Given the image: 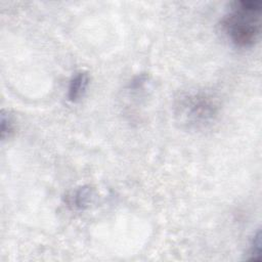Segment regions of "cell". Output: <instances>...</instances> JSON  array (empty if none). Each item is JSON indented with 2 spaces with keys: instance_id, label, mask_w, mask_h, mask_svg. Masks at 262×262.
<instances>
[{
  "instance_id": "6da1fadb",
  "label": "cell",
  "mask_w": 262,
  "mask_h": 262,
  "mask_svg": "<svg viewBox=\"0 0 262 262\" xmlns=\"http://www.w3.org/2000/svg\"><path fill=\"white\" fill-rule=\"evenodd\" d=\"M261 13L260 0L234 1L222 18L221 28L234 46L252 47L260 36Z\"/></svg>"
},
{
  "instance_id": "7a4b0ae2",
  "label": "cell",
  "mask_w": 262,
  "mask_h": 262,
  "mask_svg": "<svg viewBox=\"0 0 262 262\" xmlns=\"http://www.w3.org/2000/svg\"><path fill=\"white\" fill-rule=\"evenodd\" d=\"M178 122L188 129H201L210 125L219 114L220 102L207 90H189L180 94L175 102Z\"/></svg>"
},
{
  "instance_id": "3957f363",
  "label": "cell",
  "mask_w": 262,
  "mask_h": 262,
  "mask_svg": "<svg viewBox=\"0 0 262 262\" xmlns=\"http://www.w3.org/2000/svg\"><path fill=\"white\" fill-rule=\"evenodd\" d=\"M89 75L85 71L77 72L70 80L68 87V98L72 102H77L80 100L88 87Z\"/></svg>"
},
{
  "instance_id": "277c9868",
  "label": "cell",
  "mask_w": 262,
  "mask_h": 262,
  "mask_svg": "<svg viewBox=\"0 0 262 262\" xmlns=\"http://www.w3.org/2000/svg\"><path fill=\"white\" fill-rule=\"evenodd\" d=\"M93 189L90 186H80L67 196V204L73 210H84L92 202Z\"/></svg>"
},
{
  "instance_id": "5b68a950",
  "label": "cell",
  "mask_w": 262,
  "mask_h": 262,
  "mask_svg": "<svg viewBox=\"0 0 262 262\" xmlns=\"http://www.w3.org/2000/svg\"><path fill=\"white\" fill-rule=\"evenodd\" d=\"M13 128H14V124H13V120L11 118V116L7 113H4V111H2L1 114V136L2 139H4L6 136L9 137V135L13 132Z\"/></svg>"
},
{
  "instance_id": "8992f818",
  "label": "cell",
  "mask_w": 262,
  "mask_h": 262,
  "mask_svg": "<svg viewBox=\"0 0 262 262\" xmlns=\"http://www.w3.org/2000/svg\"><path fill=\"white\" fill-rule=\"evenodd\" d=\"M250 259L260 261L261 256V231L258 230L254 235L250 249Z\"/></svg>"
}]
</instances>
